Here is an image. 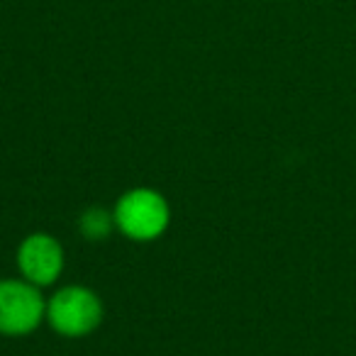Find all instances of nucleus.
Listing matches in <instances>:
<instances>
[{
	"mask_svg": "<svg viewBox=\"0 0 356 356\" xmlns=\"http://www.w3.org/2000/svg\"><path fill=\"white\" fill-rule=\"evenodd\" d=\"M66 266L64 247L47 232H32L17 247V268L25 281L37 288H49L61 278Z\"/></svg>",
	"mask_w": 356,
	"mask_h": 356,
	"instance_id": "20e7f679",
	"label": "nucleus"
},
{
	"mask_svg": "<svg viewBox=\"0 0 356 356\" xmlns=\"http://www.w3.org/2000/svg\"><path fill=\"white\" fill-rule=\"evenodd\" d=\"M105 317L103 300L86 286H64L47 298L44 322L66 339H81L93 334Z\"/></svg>",
	"mask_w": 356,
	"mask_h": 356,
	"instance_id": "f03ea898",
	"label": "nucleus"
},
{
	"mask_svg": "<svg viewBox=\"0 0 356 356\" xmlns=\"http://www.w3.org/2000/svg\"><path fill=\"white\" fill-rule=\"evenodd\" d=\"M47 298L25 278H0V334L27 337L44 322Z\"/></svg>",
	"mask_w": 356,
	"mask_h": 356,
	"instance_id": "7ed1b4c3",
	"label": "nucleus"
},
{
	"mask_svg": "<svg viewBox=\"0 0 356 356\" xmlns=\"http://www.w3.org/2000/svg\"><path fill=\"white\" fill-rule=\"evenodd\" d=\"M115 229V215L103 208H88L79 220V232L88 242H105Z\"/></svg>",
	"mask_w": 356,
	"mask_h": 356,
	"instance_id": "39448f33",
	"label": "nucleus"
},
{
	"mask_svg": "<svg viewBox=\"0 0 356 356\" xmlns=\"http://www.w3.org/2000/svg\"><path fill=\"white\" fill-rule=\"evenodd\" d=\"M115 227L132 242H154L163 237L171 225L168 200L154 188H129L113 208Z\"/></svg>",
	"mask_w": 356,
	"mask_h": 356,
	"instance_id": "f257e3e1",
	"label": "nucleus"
}]
</instances>
